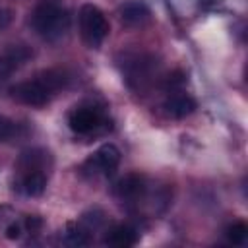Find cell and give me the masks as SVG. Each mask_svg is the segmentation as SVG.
<instances>
[{"mask_svg": "<svg viewBox=\"0 0 248 248\" xmlns=\"http://www.w3.org/2000/svg\"><path fill=\"white\" fill-rule=\"evenodd\" d=\"M163 108L169 116L172 118H184V116H190L194 110H196V101L186 95V93H180V91H172L165 103H163Z\"/></svg>", "mask_w": 248, "mask_h": 248, "instance_id": "ba28073f", "label": "cell"}, {"mask_svg": "<svg viewBox=\"0 0 248 248\" xmlns=\"http://www.w3.org/2000/svg\"><path fill=\"white\" fill-rule=\"evenodd\" d=\"M120 163V149L114 143H103L83 165V170L89 174H110Z\"/></svg>", "mask_w": 248, "mask_h": 248, "instance_id": "277c9868", "label": "cell"}, {"mask_svg": "<svg viewBox=\"0 0 248 248\" xmlns=\"http://www.w3.org/2000/svg\"><path fill=\"white\" fill-rule=\"evenodd\" d=\"M41 225H43V221H41L39 215H27L25 223H23V229H27L29 232H37L41 229Z\"/></svg>", "mask_w": 248, "mask_h": 248, "instance_id": "ac0fdd59", "label": "cell"}, {"mask_svg": "<svg viewBox=\"0 0 248 248\" xmlns=\"http://www.w3.org/2000/svg\"><path fill=\"white\" fill-rule=\"evenodd\" d=\"M31 58V50L25 45H12L2 56H0V78L12 74L19 66H23Z\"/></svg>", "mask_w": 248, "mask_h": 248, "instance_id": "30bf717a", "label": "cell"}, {"mask_svg": "<svg viewBox=\"0 0 248 248\" xmlns=\"http://www.w3.org/2000/svg\"><path fill=\"white\" fill-rule=\"evenodd\" d=\"M16 219V213L8 207V205H0V227H6L8 223H12Z\"/></svg>", "mask_w": 248, "mask_h": 248, "instance_id": "d6986e66", "label": "cell"}, {"mask_svg": "<svg viewBox=\"0 0 248 248\" xmlns=\"http://www.w3.org/2000/svg\"><path fill=\"white\" fill-rule=\"evenodd\" d=\"M2 14H4V12H0V17H2ZM2 25H4V23H2V19H0V27H2Z\"/></svg>", "mask_w": 248, "mask_h": 248, "instance_id": "ffe728a7", "label": "cell"}, {"mask_svg": "<svg viewBox=\"0 0 248 248\" xmlns=\"http://www.w3.org/2000/svg\"><path fill=\"white\" fill-rule=\"evenodd\" d=\"M118 16H120V21L124 25L138 27V25H143L149 19L151 12H149V6L143 0H128L120 6Z\"/></svg>", "mask_w": 248, "mask_h": 248, "instance_id": "52a82bcc", "label": "cell"}, {"mask_svg": "<svg viewBox=\"0 0 248 248\" xmlns=\"http://www.w3.org/2000/svg\"><path fill=\"white\" fill-rule=\"evenodd\" d=\"M31 25L37 35L48 43L64 37L70 27V16L64 0H39L31 14Z\"/></svg>", "mask_w": 248, "mask_h": 248, "instance_id": "6da1fadb", "label": "cell"}, {"mask_svg": "<svg viewBox=\"0 0 248 248\" xmlns=\"http://www.w3.org/2000/svg\"><path fill=\"white\" fill-rule=\"evenodd\" d=\"M182 83H184V74H182V72H178V70L167 78V89H170V91L178 89Z\"/></svg>", "mask_w": 248, "mask_h": 248, "instance_id": "e0dca14e", "label": "cell"}, {"mask_svg": "<svg viewBox=\"0 0 248 248\" xmlns=\"http://www.w3.org/2000/svg\"><path fill=\"white\" fill-rule=\"evenodd\" d=\"M101 124V112L93 107H78L68 116V126L76 134H91Z\"/></svg>", "mask_w": 248, "mask_h": 248, "instance_id": "5b68a950", "label": "cell"}, {"mask_svg": "<svg viewBox=\"0 0 248 248\" xmlns=\"http://www.w3.org/2000/svg\"><path fill=\"white\" fill-rule=\"evenodd\" d=\"M225 232H227V238H229L232 244H242V242L246 240V236H248V227H246L242 221H236V223L229 225Z\"/></svg>", "mask_w": 248, "mask_h": 248, "instance_id": "5bb4252c", "label": "cell"}, {"mask_svg": "<svg viewBox=\"0 0 248 248\" xmlns=\"http://www.w3.org/2000/svg\"><path fill=\"white\" fill-rule=\"evenodd\" d=\"M147 190V184H145V176L138 174V172H132V174H126L122 176L116 184H114V194L116 198H120L122 202H138Z\"/></svg>", "mask_w": 248, "mask_h": 248, "instance_id": "8992f818", "label": "cell"}, {"mask_svg": "<svg viewBox=\"0 0 248 248\" xmlns=\"http://www.w3.org/2000/svg\"><path fill=\"white\" fill-rule=\"evenodd\" d=\"M62 242L72 248H81L91 244V232L78 221V223H68L64 229V238Z\"/></svg>", "mask_w": 248, "mask_h": 248, "instance_id": "4fadbf2b", "label": "cell"}, {"mask_svg": "<svg viewBox=\"0 0 248 248\" xmlns=\"http://www.w3.org/2000/svg\"><path fill=\"white\" fill-rule=\"evenodd\" d=\"M46 186V174L43 170H27V172H19V180H17V190L23 196L29 198H37L45 192Z\"/></svg>", "mask_w": 248, "mask_h": 248, "instance_id": "8fae6325", "label": "cell"}, {"mask_svg": "<svg viewBox=\"0 0 248 248\" xmlns=\"http://www.w3.org/2000/svg\"><path fill=\"white\" fill-rule=\"evenodd\" d=\"M79 31L89 48H99L108 35V21L95 4H83L79 8Z\"/></svg>", "mask_w": 248, "mask_h": 248, "instance_id": "7a4b0ae2", "label": "cell"}, {"mask_svg": "<svg viewBox=\"0 0 248 248\" xmlns=\"http://www.w3.org/2000/svg\"><path fill=\"white\" fill-rule=\"evenodd\" d=\"M10 93H12V97L16 101H19L23 105H29V107H43L54 95L52 89L45 83V79L41 76H37L35 79H29V81L16 83L10 89Z\"/></svg>", "mask_w": 248, "mask_h": 248, "instance_id": "3957f363", "label": "cell"}, {"mask_svg": "<svg viewBox=\"0 0 248 248\" xmlns=\"http://www.w3.org/2000/svg\"><path fill=\"white\" fill-rule=\"evenodd\" d=\"M4 234H6L8 240H19L21 234H23V225L14 219L12 223H8V225L4 227Z\"/></svg>", "mask_w": 248, "mask_h": 248, "instance_id": "2e32d148", "label": "cell"}, {"mask_svg": "<svg viewBox=\"0 0 248 248\" xmlns=\"http://www.w3.org/2000/svg\"><path fill=\"white\" fill-rule=\"evenodd\" d=\"M138 238H140V232L132 225H114L112 229H108L105 236V244L114 248H128V246H134Z\"/></svg>", "mask_w": 248, "mask_h": 248, "instance_id": "7c38bea8", "label": "cell"}, {"mask_svg": "<svg viewBox=\"0 0 248 248\" xmlns=\"http://www.w3.org/2000/svg\"><path fill=\"white\" fill-rule=\"evenodd\" d=\"M17 134V124L6 116H0V141H10Z\"/></svg>", "mask_w": 248, "mask_h": 248, "instance_id": "9a60e30c", "label": "cell"}, {"mask_svg": "<svg viewBox=\"0 0 248 248\" xmlns=\"http://www.w3.org/2000/svg\"><path fill=\"white\" fill-rule=\"evenodd\" d=\"M48 165H50V153L41 147H31V149L21 151V155L17 159L19 172H27V170H43L45 172Z\"/></svg>", "mask_w": 248, "mask_h": 248, "instance_id": "9c48e42d", "label": "cell"}]
</instances>
